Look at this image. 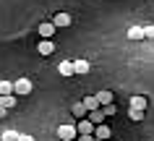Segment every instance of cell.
I'll return each mask as SVG.
<instances>
[{"mask_svg":"<svg viewBox=\"0 0 154 141\" xmlns=\"http://www.w3.org/2000/svg\"><path fill=\"white\" fill-rule=\"evenodd\" d=\"M94 139H102V141H107V139H110V128H107L105 123L94 125Z\"/></svg>","mask_w":154,"mask_h":141,"instance_id":"obj_8","label":"cell"},{"mask_svg":"<svg viewBox=\"0 0 154 141\" xmlns=\"http://www.w3.org/2000/svg\"><path fill=\"white\" fill-rule=\"evenodd\" d=\"M73 71H76V76H86L91 71V66L86 60H73Z\"/></svg>","mask_w":154,"mask_h":141,"instance_id":"obj_7","label":"cell"},{"mask_svg":"<svg viewBox=\"0 0 154 141\" xmlns=\"http://www.w3.org/2000/svg\"><path fill=\"white\" fill-rule=\"evenodd\" d=\"M76 131L79 133H94V123H91L89 118H81V120L76 123Z\"/></svg>","mask_w":154,"mask_h":141,"instance_id":"obj_6","label":"cell"},{"mask_svg":"<svg viewBox=\"0 0 154 141\" xmlns=\"http://www.w3.org/2000/svg\"><path fill=\"white\" fill-rule=\"evenodd\" d=\"M16 102H18V100L13 97V94H3V97H0V105H3V107H8V110L16 107Z\"/></svg>","mask_w":154,"mask_h":141,"instance_id":"obj_15","label":"cell"},{"mask_svg":"<svg viewBox=\"0 0 154 141\" xmlns=\"http://www.w3.org/2000/svg\"><path fill=\"white\" fill-rule=\"evenodd\" d=\"M32 81H29V76H21V78H16L13 81V94L16 97H26V94H32Z\"/></svg>","mask_w":154,"mask_h":141,"instance_id":"obj_1","label":"cell"},{"mask_svg":"<svg viewBox=\"0 0 154 141\" xmlns=\"http://www.w3.org/2000/svg\"><path fill=\"white\" fill-rule=\"evenodd\" d=\"M86 118H89V120H91V123H94V125L105 123V112H102V110H91V112H89V115H86Z\"/></svg>","mask_w":154,"mask_h":141,"instance_id":"obj_14","label":"cell"},{"mask_svg":"<svg viewBox=\"0 0 154 141\" xmlns=\"http://www.w3.org/2000/svg\"><path fill=\"white\" fill-rule=\"evenodd\" d=\"M18 141H34V136H29V133H18Z\"/></svg>","mask_w":154,"mask_h":141,"instance_id":"obj_23","label":"cell"},{"mask_svg":"<svg viewBox=\"0 0 154 141\" xmlns=\"http://www.w3.org/2000/svg\"><path fill=\"white\" fill-rule=\"evenodd\" d=\"M37 52H39V55H45V58H50V55L55 52V44H52V39H42L39 44H37Z\"/></svg>","mask_w":154,"mask_h":141,"instance_id":"obj_3","label":"cell"},{"mask_svg":"<svg viewBox=\"0 0 154 141\" xmlns=\"http://www.w3.org/2000/svg\"><path fill=\"white\" fill-rule=\"evenodd\" d=\"M146 105H149V100H146V97H131V107H133V110H141V112H144Z\"/></svg>","mask_w":154,"mask_h":141,"instance_id":"obj_11","label":"cell"},{"mask_svg":"<svg viewBox=\"0 0 154 141\" xmlns=\"http://www.w3.org/2000/svg\"><path fill=\"white\" fill-rule=\"evenodd\" d=\"M52 24L57 29H63V26H71V13H55L52 16Z\"/></svg>","mask_w":154,"mask_h":141,"instance_id":"obj_5","label":"cell"},{"mask_svg":"<svg viewBox=\"0 0 154 141\" xmlns=\"http://www.w3.org/2000/svg\"><path fill=\"white\" fill-rule=\"evenodd\" d=\"M97 100H99V105H112V91H99L97 94Z\"/></svg>","mask_w":154,"mask_h":141,"instance_id":"obj_17","label":"cell"},{"mask_svg":"<svg viewBox=\"0 0 154 141\" xmlns=\"http://www.w3.org/2000/svg\"><path fill=\"white\" fill-rule=\"evenodd\" d=\"M55 29H57V26L52 24V21H45V24H39V37H42V39H52Z\"/></svg>","mask_w":154,"mask_h":141,"instance_id":"obj_4","label":"cell"},{"mask_svg":"<svg viewBox=\"0 0 154 141\" xmlns=\"http://www.w3.org/2000/svg\"><path fill=\"white\" fill-rule=\"evenodd\" d=\"M79 141H97L94 133H79Z\"/></svg>","mask_w":154,"mask_h":141,"instance_id":"obj_21","label":"cell"},{"mask_svg":"<svg viewBox=\"0 0 154 141\" xmlns=\"http://www.w3.org/2000/svg\"><path fill=\"white\" fill-rule=\"evenodd\" d=\"M144 141H152V139H144Z\"/></svg>","mask_w":154,"mask_h":141,"instance_id":"obj_25","label":"cell"},{"mask_svg":"<svg viewBox=\"0 0 154 141\" xmlns=\"http://www.w3.org/2000/svg\"><path fill=\"white\" fill-rule=\"evenodd\" d=\"M57 73H60V76H76V71H73V63H71V60H63V63L57 66Z\"/></svg>","mask_w":154,"mask_h":141,"instance_id":"obj_9","label":"cell"},{"mask_svg":"<svg viewBox=\"0 0 154 141\" xmlns=\"http://www.w3.org/2000/svg\"><path fill=\"white\" fill-rule=\"evenodd\" d=\"M149 37V39H154V26H144V39Z\"/></svg>","mask_w":154,"mask_h":141,"instance_id":"obj_22","label":"cell"},{"mask_svg":"<svg viewBox=\"0 0 154 141\" xmlns=\"http://www.w3.org/2000/svg\"><path fill=\"white\" fill-rule=\"evenodd\" d=\"M5 115H8V107H3V105H0V120H3Z\"/></svg>","mask_w":154,"mask_h":141,"instance_id":"obj_24","label":"cell"},{"mask_svg":"<svg viewBox=\"0 0 154 141\" xmlns=\"http://www.w3.org/2000/svg\"><path fill=\"white\" fill-rule=\"evenodd\" d=\"M3 141H18V133L16 131H5L3 133Z\"/></svg>","mask_w":154,"mask_h":141,"instance_id":"obj_20","label":"cell"},{"mask_svg":"<svg viewBox=\"0 0 154 141\" xmlns=\"http://www.w3.org/2000/svg\"><path fill=\"white\" fill-rule=\"evenodd\" d=\"M99 110H102V112H105V118L115 115V102H112V105H102V107H99Z\"/></svg>","mask_w":154,"mask_h":141,"instance_id":"obj_19","label":"cell"},{"mask_svg":"<svg viewBox=\"0 0 154 141\" xmlns=\"http://www.w3.org/2000/svg\"><path fill=\"white\" fill-rule=\"evenodd\" d=\"M84 107H86V110H89V112H91V110H99V107H102V105H99V100H97V94H94V97H84Z\"/></svg>","mask_w":154,"mask_h":141,"instance_id":"obj_12","label":"cell"},{"mask_svg":"<svg viewBox=\"0 0 154 141\" xmlns=\"http://www.w3.org/2000/svg\"><path fill=\"white\" fill-rule=\"evenodd\" d=\"M128 118L138 123V120H144V112H141V110H133V107H128Z\"/></svg>","mask_w":154,"mask_h":141,"instance_id":"obj_18","label":"cell"},{"mask_svg":"<svg viewBox=\"0 0 154 141\" xmlns=\"http://www.w3.org/2000/svg\"><path fill=\"white\" fill-rule=\"evenodd\" d=\"M128 39H133V42H138V39H144V26H131L128 29V34H125Z\"/></svg>","mask_w":154,"mask_h":141,"instance_id":"obj_10","label":"cell"},{"mask_svg":"<svg viewBox=\"0 0 154 141\" xmlns=\"http://www.w3.org/2000/svg\"><path fill=\"white\" fill-rule=\"evenodd\" d=\"M3 94H13V81L0 78V97H3Z\"/></svg>","mask_w":154,"mask_h":141,"instance_id":"obj_16","label":"cell"},{"mask_svg":"<svg viewBox=\"0 0 154 141\" xmlns=\"http://www.w3.org/2000/svg\"><path fill=\"white\" fill-rule=\"evenodd\" d=\"M57 139H60V141H76V139H79V131H76V125H73V123H63V125H57Z\"/></svg>","mask_w":154,"mask_h":141,"instance_id":"obj_2","label":"cell"},{"mask_svg":"<svg viewBox=\"0 0 154 141\" xmlns=\"http://www.w3.org/2000/svg\"><path fill=\"white\" fill-rule=\"evenodd\" d=\"M71 112H73V115H76V118H79V120H81V118H86V115H89V110L84 107V102H76V105H73V107H71Z\"/></svg>","mask_w":154,"mask_h":141,"instance_id":"obj_13","label":"cell"}]
</instances>
